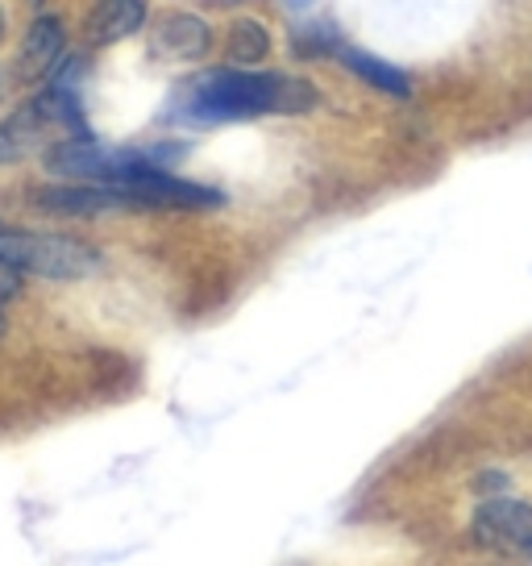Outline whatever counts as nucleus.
<instances>
[{
	"instance_id": "f257e3e1",
	"label": "nucleus",
	"mask_w": 532,
	"mask_h": 566,
	"mask_svg": "<svg viewBox=\"0 0 532 566\" xmlns=\"http://www.w3.org/2000/svg\"><path fill=\"white\" fill-rule=\"evenodd\" d=\"M317 88L284 71H209L183 96L188 122H246L263 113H308Z\"/></svg>"
},
{
	"instance_id": "f03ea898",
	"label": "nucleus",
	"mask_w": 532,
	"mask_h": 566,
	"mask_svg": "<svg viewBox=\"0 0 532 566\" xmlns=\"http://www.w3.org/2000/svg\"><path fill=\"white\" fill-rule=\"evenodd\" d=\"M67 138H92L88 122H84L75 88L51 84L46 92H38L30 105H21L13 117L0 122V163H21Z\"/></svg>"
},
{
	"instance_id": "7ed1b4c3",
	"label": "nucleus",
	"mask_w": 532,
	"mask_h": 566,
	"mask_svg": "<svg viewBox=\"0 0 532 566\" xmlns=\"http://www.w3.org/2000/svg\"><path fill=\"white\" fill-rule=\"evenodd\" d=\"M0 263L13 271H30L42 280H88L100 271V254L63 233H25L0 230Z\"/></svg>"
},
{
	"instance_id": "20e7f679",
	"label": "nucleus",
	"mask_w": 532,
	"mask_h": 566,
	"mask_svg": "<svg viewBox=\"0 0 532 566\" xmlns=\"http://www.w3.org/2000/svg\"><path fill=\"white\" fill-rule=\"evenodd\" d=\"M46 167L54 176L84 179V184H129L146 167H162L146 150H125V146H105L96 138H67L46 150Z\"/></svg>"
},
{
	"instance_id": "39448f33",
	"label": "nucleus",
	"mask_w": 532,
	"mask_h": 566,
	"mask_svg": "<svg viewBox=\"0 0 532 566\" xmlns=\"http://www.w3.org/2000/svg\"><path fill=\"white\" fill-rule=\"evenodd\" d=\"M38 209L67 212V217H96L113 209H138V200L117 188V184H58V188H38Z\"/></svg>"
},
{
	"instance_id": "423d86ee",
	"label": "nucleus",
	"mask_w": 532,
	"mask_h": 566,
	"mask_svg": "<svg viewBox=\"0 0 532 566\" xmlns=\"http://www.w3.org/2000/svg\"><path fill=\"white\" fill-rule=\"evenodd\" d=\"M475 533L503 549H520L532 558V509L520 500H491L475 513Z\"/></svg>"
},
{
	"instance_id": "0eeeda50",
	"label": "nucleus",
	"mask_w": 532,
	"mask_h": 566,
	"mask_svg": "<svg viewBox=\"0 0 532 566\" xmlns=\"http://www.w3.org/2000/svg\"><path fill=\"white\" fill-rule=\"evenodd\" d=\"M63 46H67L63 21H58V18H38L34 25H30L25 42H21L18 75L25 80V84H34V80H51L54 67L63 63Z\"/></svg>"
},
{
	"instance_id": "6e6552de",
	"label": "nucleus",
	"mask_w": 532,
	"mask_h": 566,
	"mask_svg": "<svg viewBox=\"0 0 532 566\" xmlns=\"http://www.w3.org/2000/svg\"><path fill=\"white\" fill-rule=\"evenodd\" d=\"M150 18V4L146 0H96V9L88 13V25H84V38L92 46H113V42H125L134 38Z\"/></svg>"
},
{
	"instance_id": "1a4fd4ad",
	"label": "nucleus",
	"mask_w": 532,
	"mask_h": 566,
	"mask_svg": "<svg viewBox=\"0 0 532 566\" xmlns=\"http://www.w3.org/2000/svg\"><path fill=\"white\" fill-rule=\"evenodd\" d=\"M213 46V30H209V21L192 18V13H171V18L159 21V30H155V51L162 59H200V54Z\"/></svg>"
},
{
	"instance_id": "9d476101",
	"label": "nucleus",
	"mask_w": 532,
	"mask_h": 566,
	"mask_svg": "<svg viewBox=\"0 0 532 566\" xmlns=\"http://www.w3.org/2000/svg\"><path fill=\"white\" fill-rule=\"evenodd\" d=\"M341 63L354 71L358 80H366V84H374L379 92H387V96H400V101H408L412 96V84L408 75L400 67H391V63H383V59H374V54L366 51H354V46H341Z\"/></svg>"
},
{
	"instance_id": "9b49d317",
	"label": "nucleus",
	"mask_w": 532,
	"mask_h": 566,
	"mask_svg": "<svg viewBox=\"0 0 532 566\" xmlns=\"http://www.w3.org/2000/svg\"><path fill=\"white\" fill-rule=\"evenodd\" d=\"M270 51V34L263 21H233L230 30V59L233 63H263Z\"/></svg>"
},
{
	"instance_id": "f8f14e48",
	"label": "nucleus",
	"mask_w": 532,
	"mask_h": 566,
	"mask_svg": "<svg viewBox=\"0 0 532 566\" xmlns=\"http://www.w3.org/2000/svg\"><path fill=\"white\" fill-rule=\"evenodd\" d=\"M18 292H21L18 271H13V266H9V263H0V304H4V301H13Z\"/></svg>"
},
{
	"instance_id": "ddd939ff",
	"label": "nucleus",
	"mask_w": 532,
	"mask_h": 566,
	"mask_svg": "<svg viewBox=\"0 0 532 566\" xmlns=\"http://www.w3.org/2000/svg\"><path fill=\"white\" fill-rule=\"evenodd\" d=\"M0 38H4V9H0Z\"/></svg>"
},
{
	"instance_id": "4468645a",
	"label": "nucleus",
	"mask_w": 532,
	"mask_h": 566,
	"mask_svg": "<svg viewBox=\"0 0 532 566\" xmlns=\"http://www.w3.org/2000/svg\"><path fill=\"white\" fill-rule=\"evenodd\" d=\"M4 329H9V325H4V313H0V337H4Z\"/></svg>"
},
{
	"instance_id": "2eb2a0df",
	"label": "nucleus",
	"mask_w": 532,
	"mask_h": 566,
	"mask_svg": "<svg viewBox=\"0 0 532 566\" xmlns=\"http://www.w3.org/2000/svg\"><path fill=\"white\" fill-rule=\"evenodd\" d=\"M34 4H42V0H34Z\"/></svg>"
},
{
	"instance_id": "dca6fc26",
	"label": "nucleus",
	"mask_w": 532,
	"mask_h": 566,
	"mask_svg": "<svg viewBox=\"0 0 532 566\" xmlns=\"http://www.w3.org/2000/svg\"><path fill=\"white\" fill-rule=\"evenodd\" d=\"M0 92H4V84H0Z\"/></svg>"
}]
</instances>
